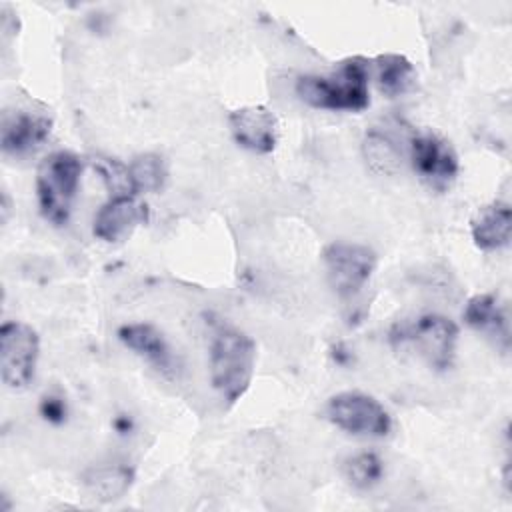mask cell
<instances>
[{"label":"cell","mask_w":512,"mask_h":512,"mask_svg":"<svg viewBox=\"0 0 512 512\" xmlns=\"http://www.w3.org/2000/svg\"><path fill=\"white\" fill-rule=\"evenodd\" d=\"M52 118L44 110L18 108L4 112L0 144L6 156H26L34 152L50 134Z\"/></svg>","instance_id":"obj_9"},{"label":"cell","mask_w":512,"mask_h":512,"mask_svg":"<svg viewBox=\"0 0 512 512\" xmlns=\"http://www.w3.org/2000/svg\"><path fill=\"white\" fill-rule=\"evenodd\" d=\"M322 262L332 290L342 298H350L370 280L378 258L366 244L332 242L324 248Z\"/></svg>","instance_id":"obj_7"},{"label":"cell","mask_w":512,"mask_h":512,"mask_svg":"<svg viewBox=\"0 0 512 512\" xmlns=\"http://www.w3.org/2000/svg\"><path fill=\"white\" fill-rule=\"evenodd\" d=\"M470 234L480 250H500L510 244L512 208L506 202L494 200L482 206L470 222Z\"/></svg>","instance_id":"obj_14"},{"label":"cell","mask_w":512,"mask_h":512,"mask_svg":"<svg viewBox=\"0 0 512 512\" xmlns=\"http://www.w3.org/2000/svg\"><path fill=\"white\" fill-rule=\"evenodd\" d=\"M118 338L124 346L134 350L136 354L144 356L148 362L156 366L158 372L164 376L176 374V360L172 356V350L168 342L164 340L162 332L156 330L152 324L136 322V324H124L118 330Z\"/></svg>","instance_id":"obj_12"},{"label":"cell","mask_w":512,"mask_h":512,"mask_svg":"<svg viewBox=\"0 0 512 512\" xmlns=\"http://www.w3.org/2000/svg\"><path fill=\"white\" fill-rule=\"evenodd\" d=\"M230 132L238 146L268 154L276 148L278 140V120L266 106H242L228 116Z\"/></svg>","instance_id":"obj_10"},{"label":"cell","mask_w":512,"mask_h":512,"mask_svg":"<svg viewBox=\"0 0 512 512\" xmlns=\"http://www.w3.org/2000/svg\"><path fill=\"white\" fill-rule=\"evenodd\" d=\"M40 414L52 424H62L66 420V404L58 396H44L40 402Z\"/></svg>","instance_id":"obj_20"},{"label":"cell","mask_w":512,"mask_h":512,"mask_svg":"<svg viewBox=\"0 0 512 512\" xmlns=\"http://www.w3.org/2000/svg\"><path fill=\"white\" fill-rule=\"evenodd\" d=\"M126 176L132 194L160 192L168 180V166L160 154L144 152L132 158L126 166Z\"/></svg>","instance_id":"obj_17"},{"label":"cell","mask_w":512,"mask_h":512,"mask_svg":"<svg viewBox=\"0 0 512 512\" xmlns=\"http://www.w3.org/2000/svg\"><path fill=\"white\" fill-rule=\"evenodd\" d=\"M324 412L336 428L354 436L380 438L392 430L388 410L374 396L364 392H338L328 398Z\"/></svg>","instance_id":"obj_5"},{"label":"cell","mask_w":512,"mask_h":512,"mask_svg":"<svg viewBox=\"0 0 512 512\" xmlns=\"http://www.w3.org/2000/svg\"><path fill=\"white\" fill-rule=\"evenodd\" d=\"M364 156L374 172L394 174L400 168V148L394 138L372 128L364 138Z\"/></svg>","instance_id":"obj_18"},{"label":"cell","mask_w":512,"mask_h":512,"mask_svg":"<svg viewBox=\"0 0 512 512\" xmlns=\"http://www.w3.org/2000/svg\"><path fill=\"white\" fill-rule=\"evenodd\" d=\"M376 82L378 88L388 96L396 98L412 90L416 82V70L406 56L400 54H382L374 58Z\"/></svg>","instance_id":"obj_16"},{"label":"cell","mask_w":512,"mask_h":512,"mask_svg":"<svg viewBox=\"0 0 512 512\" xmlns=\"http://www.w3.org/2000/svg\"><path fill=\"white\" fill-rule=\"evenodd\" d=\"M82 176V162L68 150L48 154L36 172V194L42 216L62 226L68 222Z\"/></svg>","instance_id":"obj_4"},{"label":"cell","mask_w":512,"mask_h":512,"mask_svg":"<svg viewBox=\"0 0 512 512\" xmlns=\"http://www.w3.org/2000/svg\"><path fill=\"white\" fill-rule=\"evenodd\" d=\"M134 470L126 464H98L82 474L86 494L98 502H112L122 498L132 486Z\"/></svg>","instance_id":"obj_15"},{"label":"cell","mask_w":512,"mask_h":512,"mask_svg":"<svg viewBox=\"0 0 512 512\" xmlns=\"http://www.w3.org/2000/svg\"><path fill=\"white\" fill-rule=\"evenodd\" d=\"M464 322L478 330L488 334L498 348L508 352L510 348V328H508V314L506 308L500 304L496 294L484 292L474 294L464 308Z\"/></svg>","instance_id":"obj_13"},{"label":"cell","mask_w":512,"mask_h":512,"mask_svg":"<svg viewBox=\"0 0 512 512\" xmlns=\"http://www.w3.org/2000/svg\"><path fill=\"white\" fill-rule=\"evenodd\" d=\"M40 338L24 322H4L0 328V374L10 390H24L36 374Z\"/></svg>","instance_id":"obj_6"},{"label":"cell","mask_w":512,"mask_h":512,"mask_svg":"<svg viewBox=\"0 0 512 512\" xmlns=\"http://www.w3.org/2000/svg\"><path fill=\"white\" fill-rule=\"evenodd\" d=\"M458 326L442 314H420L392 326L394 348H410L434 370H448L454 362Z\"/></svg>","instance_id":"obj_3"},{"label":"cell","mask_w":512,"mask_h":512,"mask_svg":"<svg viewBox=\"0 0 512 512\" xmlns=\"http://www.w3.org/2000/svg\"><path fill=\"white\" fill-rule=\"evenodd\" d=\"M342 474L350 486L368 490L376 486L384 474V464L374 452H358L342 462Z\"/></svg>","instance_id":"obj_19"},{"label":"cell","mask_w":512,"mask_h":512,"mask_svg":"<svg viewBox=\"0 0 512 512\" xmlns=\"http://www.w3.org/2000/svg\"><path fill=\"white\" fill-rule=\"evenodd\" d=\"M302 102L322 110L360 112L368 108V64L364 58H346L330 74H306L296 82Z\"/></svg>","instance_id":"obj_1"},{"label":"cell","mask_w":512,"mask_h":512,"mask_svg":"<svg viewBox=\"0 0 512 512\" xmlns=\"http://www.w3.org/2000/svg\"><path fill=\"white\" fill-rule=\"evenodd\" d=\"M8 212H10V204H8V194H2V220H8Z\"/></svg>","instance_id":"obj_21"},{"label":"cell","mask_w":512,"mask_h":512,"mask_svg":"<svg viewBox=\"0 0 512 512\" xmlns=\"http://www.w3.org/2000/svg\"><path fill=\"white\" fill-rule=\"evenodd\" d=\"M410 162L416 174L436 190H446L458 176L460 164L452 144L436 134H414L408 140Z\"/></svg>","instance_id":"obj_8"},{"label":"cell","mask_w":512,"mask_h":512,"mask_svg":"<svg viewBox=\"0 0 512 512\" xmlns=\"http://www.w3.org/2000/svg\"><path fill=\"white\" fill-rule=\"evenodd\" d=\"M148 220V206L136 194H112L94 218V236L102 242H120L132 234L138 224Z\"/></svg>","instance_id":"obj_11"},{"label":"cell","mask_w":512,"mask_h":512,"mask_svg":"<svg viewBox=\"0 0 512 512\" xmlns=\"http://www.w3.org/2000/svg\"><path fill=\"white\" fill-rule=\"evenodd\" d=\"M254 366L256 344L246 332L232 326L216 330L210 342V380L228 406L250 388Z\"/></svg>","instance_id":"obj_2"}]
</instances>
